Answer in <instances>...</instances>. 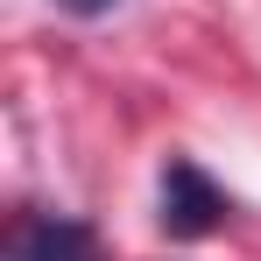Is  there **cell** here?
Wrapping results in <instances>:
<instances>
[{
    "instance_id": "obj_1",
    "label": "cell",
    "mask_w": 261,
    "mask_h": 261,
    "mask_svg": "<svg viewBox=\"0 0 261 261\" xmlns=\"http://www.w3.org/2000/svg\"><path fill=\"white\" fill-rule=\"evenodd\" d=\"M226 219H233V198H226L191 155H170V163H163V191H155V226H163L170 240H205Z\"/></svg>"
},
{
    "instance_id": "obj_2",
    "label": "cell",
    "mask_w": 261,
    "mask_h": 261,
    "mask_svg": "<svg viewBox=\"0 0 261 261\" xmlns=\"http://www.w3.org/2000/svg\"><path fill=\"white\" fill-rule=\"evenodd\" d=\"M0 261H106L99 233L71 212H14Z\"/></svg>"
},
{
    "instance_id": "obj_3",
    "label": "cell",
    "mask_w": 261,
    "mask_h": 261,
    "mask_svg": "<svg viewBox=\"0 0 261 261\" xmlns=\"http://www.w3.org/2000/svg\"><path fill=\"white\" fill-rule=\"evenodd\" d=\"M57 7H64V14H78V21H99V14H113L120 0H57Z\"/></svg>"
}]
</instances>
